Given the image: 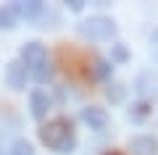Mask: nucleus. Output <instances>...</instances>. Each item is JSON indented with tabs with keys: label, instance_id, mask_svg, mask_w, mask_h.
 Returning <instances> with one entry per match:
<instances>
[{
	"label": "nucleus",
	"instance_id": "obj_5",
	"mask_svg": "<svg viewBox=\"0 0 158 155\" xmlns=\"http://www.w3.org/2000/svg\"><path fill=\"white\" fill-rule=\"evenodd\" d=\"M27 76H29V71H27V66H24L21 61H11V63H8V68H6V84L13 89V92H21V89L27 87Z\"/></svg>",
	"mask_w": 158,
	"mask_h": 155
},
{
	"label": "nucleus",
	"instance_id": "obj_9",
	"mask_svg": "<svg viewBox=\"0 0 158 155\" xmlns=\"http://www.w3.org/2000/svg\"><path fill=\"white\" fill-rule=\"evenodd\" d=\"M16 6H19V13H21V18H27V21H37L40 16H45V3H40V0L16 3Z\"/></svg>",
	"mask_w": 158,
	"mask_h": 155
},
{
	"label": "nucleus",
	"instance_id": "obj_12",
	"mask_svg": "<svg viewBox=\"0 0 158 155\" xmlns=\"http://www.w3.org/2000/svg\"><path fill=\"white\" fill-rule=\"evenodd\" d=\"M8 155H34V147L27 142V139H16L8 150Z\"/></svg>",
	"mask_w": 158,
	"mask_h": 155
},
{
	"label": "nucleus",
	"instance_id": "obj_6",
	"mask_svg": "<svg viewBox=\"0 0 158 155\" xmlns=\"http://www.w3.org/2000/svg\"><path fill=\"white\" fill-rule=\"evenodd\" d=\"M79 118H82V124H87V126H90V129H95V132H103V129L108 126V113L103 111V108H98V105L82 108Z\"/></svg>",
	"mask_w": 158,
	"mask_h": 155
},
{
	"label": "nucleus",
	"instance_id": "obj_7",
	"mask_svg": "<svg viewBox=\"0 0 158 155\" xmlns=\"http://www.w3.org/2000/svg\"><path fill=\"white\" fill-rule=\"evenodd\" d=\"M132 155H158V139L150 134H140L129 142Z\"/></svg>",
	"mask_w": 158,
	"mask_h": 155
},
{
	"label": "nucleus",
	"instance_id": "obj_1",
	"mask_svg": "<svg viewBox=\"0 0 158 155\" xmlns=\"http://www.w3.org/2000/svg\"><path fill=\"white\" fill-rule=\"evenodd\" d=\"M40 139H42V145H48L50 150H56L61 155L74 153V147H77L74 129H71V124L66 118H56V121L45 124V126L40 129Z\"/></svg>",
	"mask_w": 158,
	"mask_h": 155
},
{
	"label": "nucleus",
	"instance_id": "obj_8",
	"mask_svg": "<svg viewBox=\"0 0 158 155\" xmlns=\"http://www.w3.org/2000/svg\"><path fill=\"white\" fill-rule=\"evenodd\" d=\"M29 108H32V116L37 118H45L48 111H50V97H48V92H42V89H34L32 97H29Z\"/></svg>",
	"mask_w": 158,
	"mask_h": 155
},
{
	"label": "nucleus",
	"instance_id": "obj_3",
	"mask_svg": "<svg viewBox=\"0 0 158 155\" xmlns=\"http://www.w3.org/2000/svg\"><path fill=\"white\" fill-rule=\"evenodd\" d=\"M79 34L87 39H95V42H106V39L116 37V24L108 16H90L79 24Z\"/></svg>",
	"mask_w": 158,
	"mask_h": 155
},
{
	"label": "nucleus",
	"instance_id": "obj_2",
	"mask_svg": "<svg viewBox=\"0 0 158 155\" xmlns=\"http://www.w3.org/2000/svg\"><path fill=\"white\" fill-rule=\"evenodd\" d=\"M21 63L37 82H50L53 71H50V63H48V50L40 42H27L21 47Z\"/></svg>",
	"mask_w": 158,
	"mask_h": 155
},
{
	"label": "nucleus",
	"instance_id": "obj_11",
	"mask_svg": "<svg viewBox=\"0 0 158 155\" xmlns=\"http://www.w3.org/2000/svg\"><path fill=\"white\" fill-rule=\"evenodd\" d=\"M106 95H108V100H111V103H124V97H127V87H124L121 82H113V84H108Z\"/></svg>",
	"mask_w": 158,
	"mask_h": 155
},
{
	"label": "nucleus",
	"instance_id": "obj_4",
	"mask_svg": "<svg viewBox=\"0 0 158 155\" xmlns=\"http://www.w3.org/2000/svg\"><path fill=\"white\" fill-rule=\"evenodd\" d=\"M135 89L142 100H156L158 97V71H153V68L142 71L135 82Z\"/></svg>",
	"mask_w": 158,
	"mask_h": 155
},
{
	"label": "nucleus",
	"instance_id": "obj_14",
	"mask_svg": "<svg viewBox=\"0 0 158 155\" xmlns=\"http://www.w3.org/2000/svg\"><path fill=\"white\" fill-rule=\"evenodd\" d=\"M150 58L158 63V29H153L150 34Z\"/></svg>",
	"mask_w": 158,
	"mask_h": 155
},
{
	"label": "nucleus",
	"instance_id": "obj_15",
	"mask_svg": "<svg viewBox=\"0 0 158 155\" xmlns=\"http://www.w3.org/2000/svg\"><path fill=\"white\" fill-rule=\"evenodd\" d=\"M98 74H100V76H106V74H108V63L106 61H98Z\"/></svg>",
	"mask_w": 158,
	"mask_h": 155
},
{
	"label": "nucleus",
	"instance_id": "obj_13",
	"mask_svg": "<svg viewBox=\"0 0 158 155\" xmlns=\"http://www.w3.org/2000/svg\"><path fill=\"white\" fill-rule=\"evenodd\" d=\"M127 58H129V53H127L124 45H113V47H111V61L121 63V61H127Z\"/></svg>",
	"mask_w": 158,
	"mask_h": 155
},
{
	"label": "nucleus",
	"instance_id": "obj_16",
	"mask_svg": "<svg viewBox=\"0 0 158 155\" xmlns=\"http://www.w3.org/2000/svg\"><path fill=\"white\" fill-rule=\"evenodd\" d=\"M69 8H71V11H82V8H85V3H82V0H71V3H69Z\"/></svg>",
	"mask_w": 158,
	"mask_h": 155
},
{
	"label": "nucleus",
	"instance_id": "obj_10",
	"mask_svg": "<svg viewBox=\"0 0 158 155\" xmlns=\"http://www.w3.org/2000/svg\"><path fill=\"white\" fill-rule=\"evenodd\" d=\"M21 18L19 13V6H3L0 8V29H13Z\"/></svg>",
	"mask_w": 158,
	"mask_h": 155
}]
</instances>
